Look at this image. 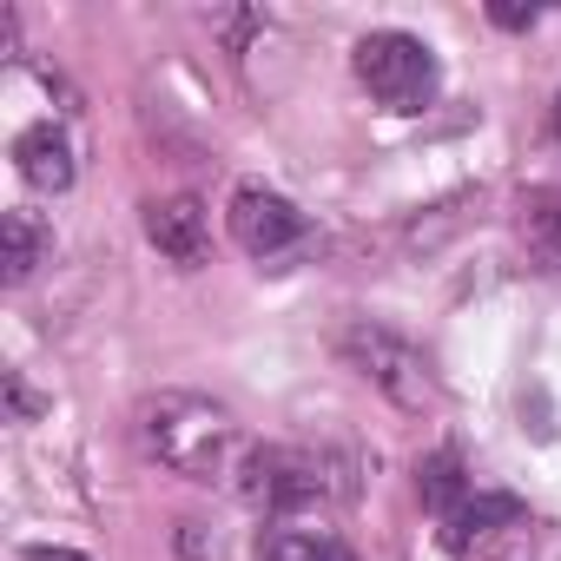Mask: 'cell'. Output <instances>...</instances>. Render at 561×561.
Returning a JSON list of instances; mask_svg holds the SVG:
<instances>
[{
    "instance_id": "cell-1",
    "label": "cell",
    "mask_w": 561,
    "mask_h": 561,
    "mask_svg": "<svg viewBox=\"0 0 561 561\" xmlns=\"http://www.w3.org/2000/svg\"><path fill=\"white\" fill-rule=\"evenodd\" d=\"M139 443H146V456L159 469H172L185 482H205V489L211 482L238 489V476H244V462L257 449L244 436V423L225 403L198 397V390H159V397H146L139 403Z\"/></svg>"
},
{
    "instance_id": "cell-2",
    "label": "cell",
    "mask_w": 561,
    "mask_h": 561,
    "mask_svg": "<svg viewBox=\"0 0 561 561\" xmlns=\"http://www.w3.org/2000/svg\"><path fill=\"white\" fill-rule=\"evenodd\" d=\"M238 495L264 515H305V508H331L351 495V462L331 456V449H285V443H257L244 476H238Z\"/></svg>"
},
{
    "instance_id": "cell-3",
    "label": "cell",
    "mask_w": 561,
    "mask_h": 561,
    "mask_svg": "<svg viewBox=\"0 0 561 561\" xmlns=\"http://www.w3.org/2000/svg\"><path fill=\"white\" fill-rule=\"evenodd\" d=\"M337 357H344L364 383H377L397 410H443V377H436V364H430L410 337H397L390 324L351 318V324L337 331Z\"/></svg>"
},
{
    "instance_id": "cell-4",
    "label": "cell",
    "mask_w": 561,
    "mask_h": 561,
    "mask_svg": "<svg viewBox=\"0 0 561 561\" xmlns=\"http://www.w3.org/2000/svg\"><path fill=\"white\" fill-rule=\"evenodd\" d=\"M351 67H357V80L370 87V100L390 106V113H423V106L436 100V87H443L436 54H430L416 34H403V27L364 34L357 54H351Z\"/></svg>"
},
{
    "instance_id": "cell-5",
    "label": "cell",
    "mask_w": 561,
    "mask_h": 561,
    "mask_svg": "<svg viewBox=\"0 0 561 561\" xmlns=\"http://www.w3.org/2000/svg\"><path fill=\"white\" fill-rule=\"evenodd\" d=\"M225 225H231L238 251L257 257V264H285V257H298L311 244V218L285 192H271V185H238Z\"/></svg>"
},
{
    "instance_id": "cell-6",
    "label": "cell",
    "mask_w": 561,
    "mask_h": 561,
    "mask_svg": "<svg viewBox=\"0 0 561 561\" xmlns=\"http://www.w3.org/2000/svg\"><path fill=\"white\" fill-rule=\"evenodd\" d=\"M146 238L159 257H172L179 271H198L205 251H211V218L192 192H172V198H152L146 205Z\"/></svg>"
},
{
    "instance_id": "cell-7",
    "label": "cell",
    "mask_w": 561,
    "mask_h": 561,
    "mask_svg": "<svg viewBox=\"0 0 561 561\" xmlns=\"http://www.w3.org/2000/svg\"><path fill=\"white\" fill-rule=\"evenodd\" d=\"M14 165H21V179H27L34 192H67V185L80 179L73 139H67V126H54V119L27 126V133L14 139Z\"/></svg>"
},
{
    "instance_id": "cell-8",
    "label": "cell",
    "mask_w": 561,
    "mask_h": 561,
    "mask_svg": "<svg viewBox=\"0 0 561 561\" xmlns=\"http://www.w3.org/2000/svg\"><path fill=\"white\" fill-rule=\"evenodd\" d=\"M502 528H528L522 495H508V489H476V495L443 522V548H449V554H469L476 541H489V535H502Z\"/></svg>"
},
{
    "instance_id": "cell-9",
    "label": "cell",
    "mask_w": 561,
    "mask_h": 561,
    "mask_svg": "<svg viewBox=\"0 0 561 561\" xmlns=\"http://www.w3.org/2000/svg\"><path fill=\"white\" fill-rule=\"evenodd\" d=\"M515 231H522L528 264L561 271V192H522V205H515Z\"/></svg>"
},
{
    "instance_id": "cell-10",
    "label": "cell",
    "mask_w": 561,
    "mask_h": 561,
    "mask_svg": "<svg viewBox=\"0 0 561 561\" xmlns=\"http://www.w3.org/2000/svg\"><path fill=\"white\" fill-rule=\"evenodd\" d=\"M47 244H54V231L34 211H8V218H0V271H8V285H27L34 264L47 257Z\"/></svg>"
},
{
    "instance_id": "cell-11",
    "label": "cell",
    "mask_w": 561,
    "mask_h": 561,
    "mask_svg": "<svg viewBox=\"0 0 561 561\" xmlns=\"http://www.w3.org/2000/svg\"><path fill=\"white\" fill-rule=\"evenodd\" d=\"M257 561H351V548L331 528H298V522H277L257 541Z\"/></svg>"
},
{
    "instance_id": "cell-12",
    "label": "cell",
    "mask_w": 561,
    "mask_h": 561,
    "mask_svg": "<svg viewBox=\"0 0 561 561\" xmlns=\"http://www.w3.org/2000/svg\"><path fill=\"white\" fill-rule=\"evenodd\" d=\"M416 495H423V508H436V515L449 522V515L476 495V489H469V476H462V456H456V449L423 456V462H416Z\"/></svg>"
},
{
    "instance_id": "cell-13",
    "label": "cell",
    "mask_w": 561,
    "mask_h": 561,
    "mask_svg": "<svg viewBox=\"0 0 561 561\" xmlns=\"http://www.w3.org/2000/svg\"><path fill=\"white\" fill-rule=\"evenodd\" d=\"M489 21H495V27H508V34H522V27H535V21H541V8H522V0H495Z\"/></svg>"
},
{
    "instance_id": "cell-14",
    "label": "cell",
    "mask_w": 561,
    "mask_h": 561,
    "mask_svg": "<svg viewBox=\"0 0 561 561\" xmlns=\"http://www.w3.org/2000/svg\"><path fill=\"white\" fill-rule=\"evenodd\" d=\"M21 561H93V554H80V548H21Z\"/></svg>"
},
{
    "instance_id": "cell-15",
    "label": "cell",
    "mask_w": 561,
    "mask_h": 561,
    "mask_svg": "<svg viewBox=\"0 0 561 561\" xmlns=\"http://www.w3.org/2000/svg\"><path fill=\"white\" fill-rule=\"evenodd\" d=\"M554 139H561V100H554Z\"/></svg>"
},
{
    "instance_id": "cell-16",
    "label": "cell",
    "mask_w": 561,
    "mask_h": 561,
    "mask_svg": "<svg viewBox=\"0 0 561 561\" xmlns=\"http://www.w3.org/2000/svg\"><path fill=\"white\" fill-rule=\"evenodd\" d=\"M502 561H528V554H502Z\"/></svg>"
}]
</instances>
